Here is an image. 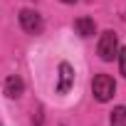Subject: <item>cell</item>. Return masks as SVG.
Returning a JSON list of instances; mask_svg holds the SVG:
<instances>
[{"mask_svg": "<svg viewBox=\"0 0 126 126\" xmlns=\"http://www.w3.org/2000/svg\"><path fill=\"white\" fill-rule=\"evenodd\" d=\"M22 92H25V82H22L17 74H13V77L5 79V94H8L10 99H20Z\"/></svg>", "mask_w": 126, "mask_h": 126, "instance_id": "obj_5", "label": "cell"}, {"mask_svg": "<svg viewBox=\"0 0 126 126\" xmlns=\"http://www.w3.org/2000/svg\"><path fill=\"white\" fill-rule=\"evenodd\" d=\"M92 92H94V99L104 104V101H109V99L114 96L116 84H114V79H111L109 74H96L94 82H92Z\"/></svg>", "mask_w": 126, "mask_h": 126, "instance_id": "obj_1", "label": "cell"}, {"mask_svg": "<svg viewBox=\"0 0 126 126\" xmlns=\"http://www.w3.org/2000/svg\"><path fill=\"white\" fill-rule=\"evenodd\" d=\"M119 54V37L114 30H106L99 37V57L104 62H114V57Z\"/></svg>", "mask_w": 126, "mask_h": 126, "instance_id": "obj_2", "label": "cell"}, {"mask_svg": "<svg viewBox=\"0 0 126 126\" xmlns=\"http://www.w3.org/2000/svg\"><path fill=\"white\" fill-rule=\"evenodd\" d=\"M74 30H77V35H82V37H92V35L96 32V25H94L92 17H79V20H74Z\"/></svg>", "mask_w": 126, "mask_h": 126, "instance_id": "obj_6", "label": "cell"}, {"mask_svg": "<svg viewBox=\"0 0 126 126\" xmlns=\"http://www.w3.org/2000/svg\"><path fill=\"white\" fill-rule=\"evenodd\" d=\"M111 126H126V106H116L111 111Z\"/></svg>", "mask_w": 126, "mask_h": 126, "instance_id": "obj_7", "label": "cell"}, {"mask_svg": "<svg viewBox=\"0 0 126 126\" xmlns=\"http://www.w3.org/2000/svg\"><path fill=\"white\" fill-rule=\"evenodd\" d=\"M20 25H22V30H25V32H30V35H40V32H42V27H45L42 15H40V13H35V10H30V8L20 10Z\"/></svg>", "mask_w": 126, "mask_h": 126, "instance_id": "obj_3", "label": "cell"}, {"mask_svg": "<svg viewBox=\"0 0 126 126\" xmlns=\"http://www.w3.org/2000/svg\"><path fill=\"white\" fill-rule=\"evenodd\" d=\"M62 3H77V0H62Z\"/></svg>", "mask_w": 126, "mask_h": 126, "instance_id": "obj_9", "label": "cell"}, {"mask_svg": "<svg viewBox=\"0 0 126 126\" xmlns=\"http://www.w3.org/2000/svg\"><path fill=\"white\" fill-rule=\"evenodd\" d=\"M59 82H57V94H67L72 87H74V67L69 62H62L59 64Z\"/></svg>", "mask_w": 126, "mask_h": 126, "instance_id": "obj_4", "label": "cell"}, {"mask_svg": "<svg viewBox=\"0 0 126 126\" xmlns=\"http://www.w3.org/2000/svg\"><path fill=\"white\" fill-rule=\"evenodd\" d=\"M116 57H119V67H121V74L126 77V47H124V49H119V54H116Z\"/></svg>", "mask_w": 126, "mask_h": 126, "instance_id": "obj_8", "label": "cell"}]
</instances>
